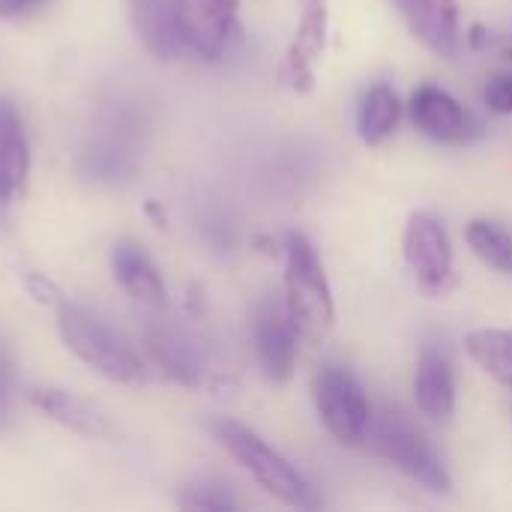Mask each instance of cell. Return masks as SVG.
<instances>
[{"label":"cell","mask_w":512,"mask_h":512,"mask_svg":"<svg viewBox=\"0 0 512 512\" xmlns=\"http://www.w3.org/2000/svg\"><path fill=\"white\" fill-rule=\"evenodd\" d=\"M57 330H60L63 345L96 375H102L114 384L144 381V363H141L138 351L111 324H105L93 312H87L75 303H60Z\"/></svg>","instance_id":"obj_1"},{"label":"cell","mask_w":512,"mask_h":512,"mask_svg":"<svg viewBox=\"0 0 512 512\" xmlns=\"http://www.w3.org/2000/svg\"><path fill=\"white\" fill-rule=\"evenodd\" d=\"M213 435L270 498H276L294 510L318 507V498H315L312 486L303 480V474L279 450H273L258 432H252L234 420H219V423H213Z\"/></svg>","instance_id":"obj_2"},{"label":"cell","mask_w":512,"mask_h":512,"mask_svg":"<svg viewBox=\"0 0 512 512\" xmlns=\"http://www.w3.org/2000/svg\"><path fill=\"white\" fill-rule=\"evenodd\" d=\"M285 306L297 321L300 333L309 339L327 336L336 321L333 291L324 264L318 261L315 246L297 231L285 237Z\"/></svg>","instance_id":"obj_3"},{"label":"cell","mask_w":512,"mask_h":512,"mask_svg":"<svg viewBox=\"0 0 512 512\" xmlns=\"http://www.w3.org/2000/svg\"><path fill=\"white\" fill-rule=\"evenodd\" d=\"M369 438H372L375 450L393 468H399L402 474L417 480L423 489H429L435 495H450L453 492L450 474L441 465L432 444L426 441L423 429L411 417H405L399 408L387 405V408H381V414H372Z\"/></svg>","instance_id":"obj_4"},{"label":"cell","mask_w":512,"mask_h":512,"mask_svg":"<svg viewBox=\"0 0 512 512\" xmlns=\"http://www.w3.org/2000/svg\"><path fill=\"white\" fill-rule=\"evenodd\" d=\"M312 399L318 408V417L324 420L327 432L345 444L360 447L372 426V405L366 399L363 384L357 375L345 366L324 363L312 375Z\"/></svg>","instance_id":"obj_5"},{"label":"cell","mask_w":512,"mask_h":512,"mask_svg":"<svg viewBox=\"0 0 512 512\" xmlns=\"http://www.w3.org/2000/svg\"><path fill=\"white\" fill-rule=\"evenodd\" d=\"M402 252L411 276L423 291H444L453 279V249L444 225L432 213H411L402 237Z\"/></svg>","instance_id":"obj_6"},{"label":"cell","mask_w":512,"mask_h":512,"mask_svg":"<svg viewBox=\"0 0 512 512\" xmlns=\"http://www.w3.org/2000/svg\"><path fill=\"white\" fill-rule=\"evenodd\" d=\"M300 327L291 318L285 300L267 297L255 312V351L261 372L270 384H285L297 366V342Z\"/></svg>","instance_id":"obj_7"},{"label":"cell","mask_w":512,"mask_h":512,"mask_svg":"<svg viewBox=\"0 0 512 512\" xmlns=\"http://www.w3.org/2000/svg\"><path fill=\"white\" fill-rule=\"evenodd\" d=\"M237 3L240 0H177V30L183 45L216 60L234 36Z\"/></svg>","instance_id":"obj_8"},{"label":"cell","mask_w":512,"mask_h":512,"mask_svg":"<svg viewBox=\"0 0 512 512\" xmlns=\"http://www.w3.org/2000/svg\"><path fill=\"white\" fill-rule=\"evenodd\" d=\"M408 114L414 126L438 144H465L474 135L471 114L444 87L423 84L411 93Z\"/></svg>","instance_id":"obj_9"},{"label":"cell","mask_w":512,"mask_h":512,"mask_svg":"<svg viewBox=\"0 0 512 512\" xmlns=\"http://www.w3.org/2000/svg\"><path fill=\"white\" fill-rule=\"evenodd\" d=\"M408 30L438 57L459 51V6L456 0H393Z\"/></svg>","instance_id":"obj_10"},{"label":"cell","mask_w":512,"mask_h":512,"mask_svg":"<svg viewBox=\"0 0 512 512\" xmlns=\"http://www.w3.org/2000/svg\"><path fill=\"white\" fill-rule=\"evenodd\" d=\"M300 21L285 60V78L294 90H309L315 78V63L327 42V0H300Z\"/></svg>","instance_id":"obj_11"},{"label":"cell","mask_w":512,"mask_h":512,"mask_svg":"<svg viewBox=\"0 0 512 512\" xmlns=\"http://www.w3.org/2000/svg\"><path fill=\"white\" fill-rule=\"evenodd\" d=\"M27 402L39 414H45L48 420H54V423H60L69 432H78L84 438H105V435H111L108 420L87 399H81L72 390L51 387V384H36V387H27Z\"/></svg>","instance_id":"obj_12"},{"label":"cell","mask_w":512,"mask_h":512,"mask_svg":"<svg viewBox=\"0 0 512 512\" xmlns=\"http://www.w3.org/2000/svg\"><path fill=\"white\" fill-rule=\"evenodd\" d=\"M414 399L423 417L432 423H450L456 411V375L441 351L426 348L417 360Z\"/></svg>","instance_id":"obj_13"},{"label":"cell","mask_w":512,"mask_h":512,"mask_svg":"<svg viewBox=\"0 0 512 512\" xmlns=\"http://www.w3.org/2000/svg\"><path fill=\"white\" fill-rule=\"evenodd\" d=\"M126 9L138 39L153 57H177L183 45L177 30V0H126Z\"/></svg>","instance_id":"obj_14"},{"label":"cell","mask_w":512,"mask_h":512,"mask_svg":"<svg viewBox=\"0 0 512 512\" xmlns=\"http://www.w3.org/2000/svg\"><path fill=\"white\" fill-rule=\"evenodd\" d=\"M111 267H114V276L117 282L123 285V291L138 300L141 306H150V309H162L168 303V291H165V282L156 270V264L150 261V255L123 240L114 246L111 252Z\"/></svg>","instance_id":"obj_15"},{"label":"cell","mask_w":512,"mask_h":512,"mask_svg":"<svg viewBox=\"0 0 512 512\" xmlns=\"http://www.w3.org/2000/svg\"><path fill=\"white\" fill-rule=\"evenodd\" d=\"M30 174V141L21 114L12 102L0 99V201H12Z\"/></svg>","instance_id":"obj_16"},{"label":"cell","mask_w":512,"mask_h":512,"mask_svg":"<svg viewBox=\"0 0 512 512\" xmlns=\"http://www.w3.org/2000/svg\"><path fill=\"white\" fill-rule=\"evenodd\" d=\"M399 117H402V102H399L396 90L390 84H372L360 99V114H357L360 138L369 147L387 141L396 132Z\"/></svg>","instance_id":"obj_17"},{"label":"cell","mask_w":512,"mask_h":512,"mask_svg":"<svg viewBox=\"0 0 512 512\" xmlns=\"http://www.w3.org/2000/svg\"><path fill=\"white\" fill-rule=\"evenodd\" d=\"M147 351L150 357L180 384H195L198 375H201V363H198V354L192 348V342L171 330V327H153L147 333Z\"/></svg>","instance_id":"obj_18"},{"label":"cell","mask_w":512,"mask_h":512,"mask_svg":"<svg viewBox=\"0 0 512 512\" xmlns=\"http://www.w3.org/2000/svg\"><path fill=\"white\" fill-rule=\"evenodd\" d=\"M465 351L489 378L512 390V330H474L465 339Z\"/></svg>","instance_id":"obj_19"},{"label":"cell","mask_w":512,"mask_h":512,"mask_svg":"<svg viewBox=\"0 0 512 512\" xmlns=\"http://www.w3.org/2000/svg\"><path fill=\"white\" fill-rule=\"evenodd\" d=\"M471 252L492 270L512 276V231L492 219H474L465 231Z\"/></svg>","instance_id":"obj_20"},{"label":"cell","mask_w":512,"mask_h":512,"mask_svg":"<svg viewBox=\"0 0 512 512\" xmlns=\"http://www.w3.org/2000/svg\"><path fill=\"white\" fill-rule=\"evenodd\" d=\"M180 504L186 510H234L237 507V501H231L225 495V489H219V486H192V489H186Z\"/></svg>","instance_id":"obj_21"},{"label":"cell","mask_w":512,"mask_h":512,"mask_svg":"<svg viewBox=\"0 0 512 512\" xmlns=\"http://www.w3.org/2000/svg\"><path fill=\"white\" fill-rule=\"evenodd\" d=\"M486 105L495 114H512V72H498L486 81Z\"/></svg>","instance_id":"obj_22"},{"label":"cell","mask_w":512,"mask_h":512,"mask_svg":"<svg viewBox=\"0 0 512 512\" xmlns=\"http://www.w3.org/2000/svg\"><path fill=\"white\" fill-rule=\"evenodd\" d=\"M9 399H12V357L0 342V423L9 411Z\"/></svg>","instance_id":"obj_23"},{"label":"cell","mask_w":512,"mask_h":512,"mask_svg":"<svg viewBox=\"0 0 512 512\" xmlns=\"http://www.w3.org/2000/svg\"><path fill=\"white\" fill-rule=\"evenodd\" d=\"M48 0H0V18L12 21V18H24L36 9H42Z\"/></svg>","instance_id":"obj_24"}]
</instances>
